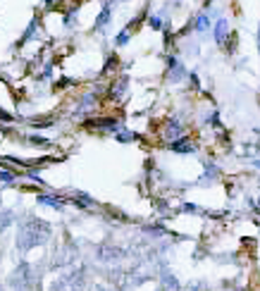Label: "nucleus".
Here are the masks:
<instances>
[{
    "mask_svg": "<svg viewBox=\"0 0 260 291\" xmlns=\"http://www.w3.org/2000/svg\"><path fill=\"white\" fill-rule=\"evenodd\" d=\"M41 203H48V206H53V208L60 206V201H55V198H41Z\"/></svg>",
    "mask_w": 260,
    "mask_h": 291,
    "instance_id": "f257e3e1",
    "label": "nucleus"
}]
</instances>
